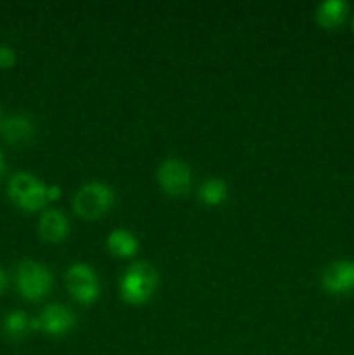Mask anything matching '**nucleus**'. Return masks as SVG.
Instances as JSON below:
<instances>
[{"instance_id":"nucleus-1","label":"nucleus","mask_w":354,"mask_h":355,"mask_svg":"<svg viewBox=\"0 0 354 355\" xmlns=\"http://www.w3.org/2000/svg\"><path fill=\"white\" fill-rule=\"evenodd\" d=\"M158 286V274L148 262H134L120 279V295L127 304L142 305L149 302Z\"/></svg>"},{"instance_id":"nucleus-2","label":"nucleus","mask_w":354,"mask_h":355,"mask_svg":"<svg viewBox=\"0 0 354 355\" xmlns=\"http://www.w3.org/2000/svg\"><path fill=\"white\" fill-rule=\"evenodd\" d=\"M47 187V184L33 173L17 172L9 179L7 194L19 210L33 214L45 208V205L49 203Z\"/></svg>"},{"instance_id":"nucleus-3","label":"nucleus","mask_w":354,"mask_h":355,"mask_svg":"<svg viewBox=\"0 0 354 355\" xmlns=\"http://www.w3.org/2000/svg\"><path fill=\"white\" fill-rule=\"evenodd\" d=\"M115 191L108 184L92 180L80 187L73 198V208L83 220H97L113 208Z\"/></svg>"},{"instance_id":"nucleus-4","label":"nucleus","mask_w":354,"mask_h":355,"mask_svg":"<svg viewBox=\"0 0 354 355\" xmlns=\"http://www.w3.org/2000/svg\"><path fill=\"white\" fill-rule=\"evenodd\" d=\"M16 288L23 298L30 302L42 300L47 297L52 288V274L44 263L37 260H21L14 274Z\"/></svg>"},{"instance_id":"nucleus-5","label":"nucleus","mask_w":354,"mask_h":355,"mask_svg":"<svg viewBox=\"0 0 354 355\" xmlns=\"http://www.w3.org/2000/svg\"><path fill=\"white\" fill-rule=\"evenodd\" d=\"M65 283L73 300L82 305H90L99 298L101 284L96 270L83 262H75L65 274Z\"/></svg>"},{"instance_id":"nucleus-6","label":"nucleus","mask_w":354,"mask_h":355,"mask_svg":"<svg viewBox=\"0 0 354 355\" xmlns=\"http://www.w3.org/2000/svg\"><path fill=\"white\" fill-rule=\"evenodd\" d=\"M156 180L163 193L172 198H180L191 189L193 173L186 162L179 158H169L158 166Z\"/></svg>"},{"instance_id":"nucleus-7","label":"nucleus","mask_w":354,"mask_h":355,"mask_svg":"<svg viewBox=\"0 0 354 355\" xmlns=\"http://www.w3.org/2000/svg\"><path fill=\"white\" fill-rule=\"evenodd\" d=\"M30 326L49 336H62L75 326V314L62 304H49L38 318L31 319Z\"/></svg>"},{"instance_id":"nucleus-8","label":"nucleus","mask_w":354,"mask_h":355,"mask_svg":"<svg viewBox=\"0 0 354 355\" xmlns=\"http://www.w3.org/2000/svg\"><path fill=\"white\" fill-rule=\"evenodd\" d=\"M323 290L330 295H349L354 291V262L337 260L321 274Z\"/></svg>"},{"instance_id":"nucleus-9","label":"nucleus","mask_w":354,"mask_h":355,"mask_svg":"<svg viewBox=\"0 0 354 355\" xmlns=\"http://www.w3.org/2000/svg\"><path fill=\"white\" fill-rule=\"evenodd\" d=\"M38 234L47 243H61L69 234L68 217L61 210L49 208L40 215L38 220Z\"/></svg>"},{"instance_id":"nucleus-10","label":"nucleus","mask_w":354,"mask_h":355,"mask_svg":"<svg viewBox=\"0 0 354 355\" xmlns=\"http://www.w3.org/2000/svg\"><path fill=\"white\" fill-rule=\"evenodd\" d=\"M0 135L9 144H26L33 139L35 125L24 114H10L0 121Z\"/></svg>"},{"instance_id":"nucleus-11","label":"nucleus","mask_w":354,"mask_h":355,"mask_svg":"<svg viewBox=\"0 0 354 355\" xmlns=\"http://www.w3.org/2000/svg\"><path fill=\"white\" fill-rule=\"evenodd\" d=\"M349 14V3L346 0H325L316 7V21L325 30H337L342 26Z\"/></svg>"},{"instance_id":"nucleus-12","label":"nucleus","mask_w":354,"mask_h":355,"mask_svg":"<svg viewBox=\"0 0 354 355\" xmlns=\"http://www.w3.org/2000/svg\"><path fill=\"white\" fill-rule=\"evenodd\" d=\"M108 252L120 259H130L139 252V239L128 229H115L108 234L106 239Z\"/></svg>"},{"instance_id":"nucleus-13","label":"nucleus","mask_w":354,"mask_h":355,"mask_svg":"<svg viewBox=\"0 0 354 355\" xmlns=\"http://www.w3.org/2000/svg\"><path fill=\"white\" fill-rule=\"evenodd\" d=\"M228 184L224 182V179L210 177V179H207L200 186L198 198L207 207H219V205H222L228 200Z\"/></svg>"},{"instance_id":"nucleus-14","label":"nucleus","mask_w":354,"mask_h":355,"mask_svg":"<svg viewBox=\"0 0 354 355\" xmlns=\"http://www.w3.org/2000/svg\"><path fill=\"white\" fill-rule=\"evenodd\" d=\"M30 322L31 319L28 318L26 312L12 311L3 318V333H6L9 338H23V336L31 329Z\"/></svg>"},{"instance_id":"nucleus-15","label":"nucleus","mask_w":354,"mask_h":355,"mask_svg":"<svg viewBox=\"0 0 354 355\" xmlns=\"http://www.w3.org/2000/svg\"><path fill=\"white\" fill-rule=\"evenodd\" d=\"M16 51L9 45H0V68L9 69L16 64Z\"/></svg>"},{"instance_id":"nucleus-16","label":"nucleus","mask_w":354,"mask_h":355,"mask_svg":"<svg viewBox=\"0 0 354 355\" xmlns=\"http://www.w3.org/2000/svg\"><path fill=\"white\" fill-rule=\"evenodd\" d=\"M61 194H62L61 187L56 186V184H52V186H49V187H47V198H49V203H51V201H58L59 198H61Z\"/></svg>"},{"instance_id":"nucleus-17","label":"nucleus","mask_w":354,"mask_h":355,"mask_svg":"<svg viewBox=\"0 0 354 355\" xmlns=\"http://www.w3.org/2000/svg\"><path fill=\"white\" fill-rule=\"evenodd\" d=\"M7 283H9V279H7V274L3 272V269H0V295L7 290Z\"/></svg>"},{"instance_id":"nucleus-18","label":"nucleus","mask_w":354,"mask_h":355,"mask_svg":"<svg viewBox=\"0 0 354 355\" xmlns=\"http://www.w3.org/2000/svg\"><path fill=\"white\" fill-rule=\"evenodd\" d=\"M3 170H6V159H3L2 151H0V175L3 173Z\"/></svg>"},{"instance_id":"nucleus-19","label":"nucleus","mask_w":354,"mask_h":355,"mask_svg":"<svg viewBox=\"0 0 354 355\" xmlns=\"http://www.w3.org/2000/svg\"><path fill=\"white\" fill-rule=\"evenodd\" d=\"M351 26H353V31H354V14H353V19H351Z\"/></svg>"},{"instance_id":"nucleus-20","label":"nucleus","mask_w":354,"mask_h":355,"mask_svg":"<svg viewBox=\"0 0 354 355\" xmlns=\"http://www.w3.org/2000/svg\"><path fill=\"white\" fill-rule=\"evenodd\" d=\"M0 121H2V107H0Z\"/></svg>"}]
</instances>
